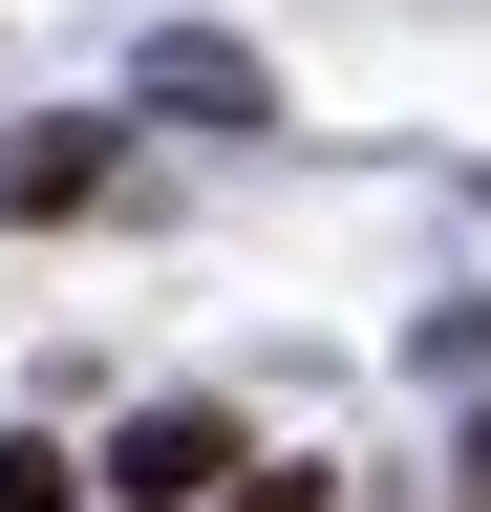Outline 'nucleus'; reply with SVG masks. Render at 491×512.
Segmentation results:
<instances>
[{"label": "nucleus", "mask_w": 491, "mask_h": 512, "mask_svg": "<svg viewBox=\"0 0 491 512\" xmlns=\"http://www.w3.org/2000/svg\"><path fill=\"white\" fill-rule=\"evenodd\" d=\"M0 512H86V491H65V448H0Z\"/></svg>", "instance_id": "20e7f679"}, {"label": "nucleus", "mask_w": 491, "mask_h": 512, "mask_svg": "<svg viewBox=\"0 0 491 512\" xmlns=\"http://www.w3.org/2000/svg\"><path fill=\"white\" fill-rule=\"evenodd\" d=\"M257 448H235V406H150L129 448H107V512H193V491H235Z\"/></svg>", "instance_id": "f257e3e1"}, {"label": "nucleus", "mask_w": 491, "mask_h": 512, "mask_svg": "<svg viewBox=\"0 0 491 512\" xmlns=\"http://www.w3.org/2000/svg\"><path fill=\"white\" fill-rule=\"evenodd\" d=\"M235 512H321V470H235Z\"/></svg>", "instance_id": "39448f33"}, {"label": "nucleus", "mask_w": 491, "mask_h": 512, "mask_svg": "<svg viewBox=\"0 0 491 512\" xmlns=\"http://www.w3.org/2000/svg\"><path fill=\"white\" fill-rule=\"evenodd\" d=\"M86 192H107L86 128H22V150H0V214H86Z\"/></svg>", "instance_id": "7ed1b4c3"}, {"label": "nucleus", "mask_w": 491, "mask_h": 512, "mask_svg": "<svg viewBox=\"0 0 491 512\" xmlns=\"http://www.w3.org/2000/svg\"><path fill=\"white\" fill-rule=\"evenodd\" d=\"M449 491H470V512H491V427H470V470H449Z\"/></svg>", "instance_id": "423d86ee"}, {"label": "nucleus", "mask_w": 491, "mask_h": 512, "mask_svg": "<svg viewBox=\"0 0 491 512\" xmlns=\"http://www.w3.org/2000/svg\"><path fill=\"white\" fill-rule=\"evenodd\" d=\"M129 86H150V107H193V128H278V86H257V43H150Z\"/></svg>", "instance_id": "f03ea898"}]
</instances>
